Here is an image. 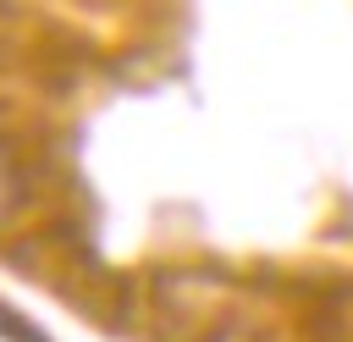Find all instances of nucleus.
I'll list each match as a JSON object with an SVG mask.
<instances>
[{"label":"nucleus","mask_w":353,"mask_h":342,"mask_svg":"<svg viewBox=\"0 0 353 342\" xmlns=\"http://www.w3.org/2000/svg\"><path fill=\"white\" fill-rule=\"evenodd\" d=\"M0 204H6V171H0Z\"/></svg>","instance_id":"obj_1"}]
</instances>
